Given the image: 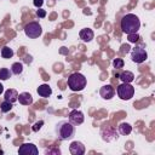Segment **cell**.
<instances>
[{
  "mask_svg": "<svg viewBox=\"0 0 155 155\" xmlns=\"http://www.w3.org/2000/svg\"><path fill=\"white\" fill-rule=\"evenodd\" d=\"M11 74H12V71H10L7 68H1L0 69V80H2V81L8 80L11 78Z\"/></svg>",
  "mask_w": 155,
  "mask_h": 155,
  "instance_id": "ffe728a7",
  "label": "cell"
},
{
  "mask_svg": "<svg viewBox=\"0 0 155 155\" xmlns=\"http://www.w3.org/2000/svg\"><path fill=\"white\" fill-rule=\"evenodd\" d=\"M2 92H4V86H2L1 84H0V94H1Z\"/></svg>",
  "mask_w": 155,
  "mask_h": 155,
  "instance_id": "f1b7e54d",
  "label": "cell"
},
{
  "mask_svg": "<svg viewBox=\"0 0 155 155\" xmlns=\"http://www.w3.org/2000/svg\"><path fill=\"white\" fill-rule=\"evenodd\" d=\"M44 125V121L42 120H40V121H38V122H35L34 125H33V127H31V130L34 131V132H38L40 128H41V126Z\"/></svg>",
  "mask_w": 155,
  "mask_h": 155,
  "instance_id": "cb8c5ba5",
  "label": "cell"
},
{
  "mask_svg": "<svg viewBox=\"0 0 155 155\" xmlns=\"http://www.w3.org/2000/svg\"><path fill=\"white\" fill-rule=\"evenodd\" d=\"M11 71H12V74H16V75L22 74V71H23V64L19 63V62L13 63L12 67H11Z\"/></svg>",
  "mask_w": 155,
  "mask_h": 155,
  "instance_id": "ac0fdd59",
  "label": "cell"
},
{
  "mask_svg": "<svg viewBox=\"0 0 155 155\" xmlns=\"http://www.w3.org/2000/svg\"><path fill=\"white\" fill-rule=\"evenodd\" d=\"M18 154H21V155H38L39 150H38L36 145H34L33 143H24L19 147Z\"/></svg>",
  "mask_w": 155,
  "mask_h": 155,
  "instance_id": "ba28073f",
  "label": "cell"
},
{
  "mask_svg": "<svg viewBox=\"0 0 155 155\" xmlns=\"http://www.w3.org/2000/svg\"><path fill=\"white\" fill-rule=\"evenodd\" d=\"M117 130H119V133L122 134V136H127L132 132V126L127 122H121L119 126H117Z\"/></svg>",
  "mask_w": 155,
  "mask_h": 155,
  "instance_id": "e0dca14e",
  "label": "cell"
},
{
  "mask_svg": "<svg viewBox=\"0 0 155 155\" xmlns=\"http://www.w3.org/2000/svg\"><path fill=\"white\" fill-rule=\"evenodd\" d=\"M121 29L124 33L126 34H131V33H137L138 29L140 28V21L139 18L133 15V13H127L121 18L120 22Z\"/></svg>",
  "mask_w": 155,
  "mask_h": 155,
  "instance_id": "6da1fadb",
  "label": "cell"
},
{
  "mask_svg": "<svg viewBox=\"0 0 155 155\" xmlns=\"http://www.w3.org/2000/svg\"><path fill=\"white\" fill-rule=\"evenodd\" d=\"M84 114L80 110H71L69 113V122H71L73 125H80L84 122Z\"/></svg>",
  "mask_w": 155,
  "mask_h": 155,
  "instance_id": "9c48e42d",
  "label": "cell"
},
{
  "mask_svg": "<svg viewBox=\"0 0 155 155\" xmlns=\"http://www.w3.org/2000/svg\"><path fill=\"white\" fill-rule=\"evenodd\" d=\"M24 33L30 39H36L42 34V28L38 22H30L24 27Z\"/></svg>",
  "mask_w": 155,
  "mask_h": 155,
  "instance_id": "5b68a950",
  "label": "cell"
},
{
  "mask_svg": "<svg viewBox=\"0 0 155 155\" xmlns=\"http://www.w3.org/2000/svg\"><path fill=\"white\" fill-rule=\"evenodd\" d=\"M36 92H38V94H39L40 97L47 98V97H50V96L52 94V88H51L47 84H42V85H40V86L38 87Z\"/></svg>",
  "mask_w": 155,
  "mask_h": 155,
  "instance_id": "4fadbf2b",
  "label": "cell"
},
{
  "mask_svg": "<svg viewBox=\"0 0 155 155\" xmlns=\"http://www.w3.org/2000/svg\"><path fill=\"white\" fill-rule=\"evenodd\" d=\"M36 15H38V17L44 18V17L46 16V11H45V10H42V8H39V10L36 11Z\"/></svg>",
  "mask_w": 155,
  "mask_h": 155,
  "instance_id": "484cf974",
  "label": "cell"
},
{
  "mask_svg": "<svg viewBox=\"0 0 155 155\" xmlns=\"http://www.w3.org/2000/svg\"><path fill=\"white\" fill-rule=\"evenodd\" d=\"M18 101L23 105H30L33 104V96L29 92H22L18 94Z\"/></svg>",
  "mask_w": 155,
  "mask_h": 155,
  "instance_id": "5bb4252c",
  "label": "cell"
},
{
  "mask_svg": "<svg viewBox=\"0 0 155 155\" xmlns=\"http://www.w3.org/2000/svg\"><path fill=\"white\" fill-rule=\"evenodd\" d=\"M119 79H120L122 82H128V84H131V82L134 80V74H133L132 71L125 70V71H122V73L119 75Z\"/></svg>",
  "mask_w": 155,
  "mask_h": 155,
  "instance_id": "2e32d148",
  "label": "cell"
},
{
  "mask_svg": "<svg viewBox=\"0 0 155 155\" xmlns=\"http://www.w3.org/2000/svg\"><path fill=\"white\" fill-rule=\"evenodd\" d=\"M48 154H61V150L59 149H52V150H47Z\"/></svg>",
  "mask_w": 155,
  "mask_h": 155,
  "instance_id": "83f0119b",
  "label": "cell"
},
{
  "mask_svg": "<svg viewBox=\"0 0 155 155\" xmlns=\"http://www.w3.org/2000/svg\"><path fill=\"white\" fill-rule=\"evenodd\" d=\"M127 39H128L130 42H134L136 44L140 39V36L138 35V33H131V34H127Z\"/></svg>",
  "mask_w": 155,
  "mask_h": 155,
  "instance_id": "7402d4cb",
  "label": "cell"
},
{
  "mask_svg": "<svg viewBox=\"0 0 155 155\" xmlns=\"http://www.w3.org/2000/svg\"><path fill=\"white\" fill-rule=\"evenodd\" d=\"M79 35H80V39H81L82 41H85V42H90V41L93 39V36H94L93 30L90 29V28H84V29H81L80 33H79Z\"/></svg>",
  "mask_w": 155,
  "mask_h": 155,
  "instance_id": "7c38bea8",
  "label": "cell"
},
{
  "mask_svg": "<svg viewBox=\"0 0 155 155\" xmlns=\"http://www.w3.org/2000/svg\"><path fill=\"white\" fill-rule=\"evenodd\" d=\"M116 91H117V96L124 101L131 99L134 94V87L128 82H122L121 85H119Z\"/></svg>",
  "mask_w": 155,
  "mask_h": 155,
  "instance_id": "277c9868",
  "label": "cell"
},
{
  "mask_svg": "<svg viewBox=\"0 0 155 155\" xmlns=\"http://www.w3.org/2000/svg\"><path fill=\"white\" fill-rule=\"evenodd\" d=\"M85 145L81 143V142H71L70 145H69V151L73 154V155H82L85 154Z\"/></svg>",
  "mask_w": 155,
  "mask_h": 155,
  "instance_id": "30bf717a",
  "label": "cell"
},
{
  "mask_svg": "<svg viewBox=\"0 0 155 155\" xmlns=\"http://www.w3.org/2000/svg\"><path fill=\"white\" fill-rule=\"evenodd\" d=\"M1 56H2V58H11L13 56L12 48H10L8 46H4L1 48Z\"/></svg>",
  "mask_w": 155,
  "mask_h": 155,
  "instance_id": "44dd1931",
  "label": "cell"
},
{
  "mask_svg": "<svg viewBox=\"0 0 155 155\" xmlns=\"http://www.w3.org/2000/svg\"><path fill=\"white\" fill-rule=\"evenodd\" d=\"M124 64H125V62H124V59H121V58H116V59L113 61V65H114V68H116V69L124 68Z\"/></svg>",
  "mask_w": 155,
  "mask_h": 155,
  "instance_id": "603a6c76",
  "label": "cell"
},
{
  "mask_svg": "<svg viewBox=\"0 0 155 155\" xmlns=\"http://www.w3.org/2000/svg\"><path fill=\"white\" fill-rule=\"evenodd\" d=\"M13 103H11V102H8V101H4L1 104H0V110L2 111V113H8V111H11L12 110V105Z\"/></svg>",
  "mask_w": 155,
  "mask_h": 155,
  "instance_id": "d6986e66",
  "label": "cell"
},
{
  "mask_svg": "<svg viewBox=\"0 0 155 155\" xmlns=\"http://www.w3.org/2000/svg\"><path fill=\"white\" fill-rule=\"evenodd\" d=\"M56 134L61 140L71 139L75 136V125L65 120L59 121L56 125Z\"/></svg>",
  "mask_w": 155,
  "mask_h": 155,
  "instance_id": "7a4b0ae2",
  "label": "cell"
},
{
  "mask_svg": "<svg viewBox=\"0 0 155 155\" xmlns=\"http://www.w3.org/2000/svg\"><path fill=\"white\" fill-rule=\"evenodd\" d=\"M148 58V53L145 51V48H143V46H136L131 50V59L132 62L139 64L143 63L145 59Z\"/></svg>",
  "mask_w": 155,
  "mask_h": 155,
  "instance_id": "8992f818",
  "label": "cell"
},
{
  "mask_svg": "<svg viewBox=\"0 0 155 155\" xmlns=\"http://www.w3.org/2000/svg\"><path fill=\"white\" fill-rule=\"evenodd\" d=\"M5 101H8L11 103H15L18 101V92L15 90V88H8L7 91H5Z\"/></svg>",
  "mask_w": 155,
  "mask_h": 155,
  "instance_id": "9a60e30c",
  "label": "cell"
},
{
  "mask_svg": "<svg viewBox=\"0 0 155 155\" xmlns=\"http://www.w3.org/2000/svg\"><path fill=\"white\" fill-rule=\"evenodd\" d=\"M101 134H102L103 140H105V142H110L111 139L117 138L115 128L113 126H110V125H103V127L101 130Z\"/></svg>",
  "mask_w": 155,
  "mask_h": 155,
  "instance_id": "52a82bcc",
  "label": "cell"
},
{
  "mask_svg": "<svg viewBox=\"0 0 155 155\" xmlns=\"http://www.w3.org/2000/svg\"><path fill=\"white\" fill-rule=\"evenodd\" d=\"M99 94L103 99H111L115 94V90L111 85H104L99 90Z\"/></svg>",
  "mask_w": 155,
  "mask_h": 155,
  "instance_id": "8fae6325",
  "label": "cell"
},
{
  "mask_svg": "<svg viewBox=\"0 0 155 155\" xmlns=\"http://www.w3.org/2000/svg\"><path fill=\"white\" fill-rule=\"evenodd\" d=\"M130 48H131V47H130L128 45H126V44H124V45H121V48H120V52L125 54V53H127V52H130Z\"/></svg>",
  "mask_w": 155,
  "mask_h": 155,
  "instance_id": "d4e9b609",
  "label": "cell"
},
{
  "mask_svg": "<svg viewBox=\"0 0 155 155\" xmlns=\"http://www.w3.org/2000/svg\"><path fill=\"white\" fill-rule=\"evenodd\" d=\"M68 87L71 91H82L86 87V78L81 73H73L68 78Z\"/></svg>",
  "mask_w": 155,
  "mask_h": 155,
  "instance_id": "3957f363",
  "label": "cell"
},
{
  "mask_svg": "<svg viewBox=\"0 0 155 155\" xmlns=\"http://www.w3.org/2000/svg\"><path fill=\"white\" fill-rule=\"evenodd\" d=\"M33 2H34V6H36L38 8H40L42 6V4H44V0H33Z\"/></svg>",
  "mask_w": 155,
  "mask_h": 155,
  "instance_id": "4316f807",
  "label": "cell"
}]
</instances>
